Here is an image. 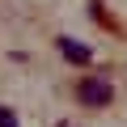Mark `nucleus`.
<instances>
[{
    "mask_svg": "<svg viewBox=\"0 0 127 127\" xmlns=\"http://www.w3.org/2000/svg\"><path fill=\"white\" fill-rule=\"evenodd\" d=\"M76 97H81V106L102 110V106H110V102H114V85H110L106 76H85V81L76 85Z\"/></svg>",
    "mask_w": 127,
    "mask_h": 127,
    "instance_id": "1",
    "label": "nucleus"
},
{
    "mask_svg": "<svg viewBox=\"0 0 127 127\" xmlns=\"http://www.w3.org/2000/svg\"><path fill=\"white\" fill-rule=\"evenodd\" d=\"M55 47H59V55L68 59V64H89V59H93V51H89L81 38H59Z\"/></svg>",
    "mask_w": 127,
    "mask_h": 127,
    "instance_id": "2",
    "label": "nucleus"
},
{
    "mask_svg": "<svg viewBox=\"0 0 127 127\" xmlns=\"http://www.w3.org/2000/svg\"><path fill=\"white\" fill-rule=\"evenodd\" d=\"M0 127H21V123H17V114H13L9 106H0Z\"/></svg>",
    "mask_w": 127,
    "mask_h": 127,
    "instance_id": "3",
    "label": "nucleus"
}]
</instances>
